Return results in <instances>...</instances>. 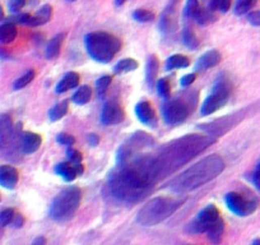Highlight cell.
<instances>
[{
    "instance_id": "6da1fadb",
    "label": "cell",
    "mask_w": 260,
    "mask_h": 245,
    "mask_svg": "<svg viewBox=\"0 0 260 245\" xmlns=\"http://www.w3.org/2000/svg\"><path fill=\"white\" fill-rule=\"evenodd\" d=\"M159 181L152 155L133 156L119 162L118 169L114 170L109 179V188L116 200L132 205L147 197Z\"/></svg>"
},
{
    "instance_id": "7a4b0ae2",
    "label": "cell",
    "mask_w": 260,
    "mask_h": 245,
    "mask_svg": "<svg viewBox=\"0 0 260 245\" xmlns=\"http://www.w3.org/2000/svg\"><path fill=\"white\" fill-rule=\"evenodd\" d=\"M213 142L215 138L210 134H189L167 143L160 150L159 154L153 156L159 180L177 171L180 167L205 151Z\"/></svg>"
},
{
    "instance_id": "3957f363",
    "label": "cell",
    "mask_w": 260,
    "mask_h": 245,
    "mask_svg": "<svg viewBox=\"0 0 260 245\" xmlns=\"http://www.w3.org/2000/svg\"><path fill=\"white\" fill-rule=\"evenodd\" d=\"M223 170L225 161L217 155H211L177 175L167 188L175 193H188L212 181Z\"/></svg>"
},
{
    "instance_id": "277c9868",
    "label": "cell",
    "mask_w": 260,
    "mask_h": 245,
    "mask_svg": "<svg viewBox=\"0 0 260 245\" xmlns=\"http://www.w3.org/2000/svg\"><path fill=\"white\" fill-rule=\"evenodd\" d=\"M186 198L157 197L145 203L137 216L138 224L142 226H155L174 215L184 203Z\"/></svg>"
},
{
    "instance_id": "5b68a950",
    "label": "cell",
    "mask_w": 260,
    "mask_h": 245,
    "mask_svg": "<svg viewBox=\"0 0 260 245\" xmlns=\"http://www.w3.org/2000/svg\"><path fill=\"white\" fill-rule=\"evenodd\" d=\"M84 43L89 57L102 64L111 62L121 48V41L113 33L103 31L88 33L84 38Z\"/></svg>"
},
{
    "instance_id": "8992f818",
    "label": "cell",
    "mask_w": 260,
    "mask_h": 245,
    "mask_svg": "<svg viewBox=\"0 0 260 245\" xmlns=\"http://www.w3.org/2000/svg\"><path fill=\"white\" fill-rule=\"evenodd\" d=\"M82 202V190L78 186H67L54 198L50 206V217L65 222L75 215Z\"/></svg>"
},
{
    "instance_id": "52a82bcc",
    "label": "cell",
    "mask_w": 260,
    "mask_h": 245,
    "mask_svg": "<svg viewBox=\"0 0 260 245\" xmlns=\"http://www.w3.org/2000/svg\"><path fill=\"white\" fill-rule=\"evenodd\" d=\"M231 91H232V87H231V83L227 79V77L221 76L216 81L215 86H213L212 93L204 100L200 109V115L208 116L218 111L220 109H222L228 101V99H230Z\"/></svg>"
},
{
    "instance_id": "ba28073f",
    "label": "cell",
    "mask_w": 260,
    "mask_h": 245,
    "mask_svg": "<svg viewBox=\"0 0 260 245\" xmlns=\"http://www.w3.org/2000/svg\"><path fill=\"white\" fill-rule=\"evenodd\" d=\"M226 206L232 213L240 217H246L254 213L257 208V200L239 191H230L225 198Z\"/></svg>"
},
{
    "instance_id": "9c48e42d",
    "label": "cell",
    "mask_w": 260,
    "mask_h": 245,
    "mask_svg": "<svg viewBox=\"0 0 260 245\" xmlns=\"http://www.w3.org/2000/svg\"><path fill=\"white\" fill-rule=\"evenodd\" d=\"M190 114V105L184 99H174L164 104L162 115L166 124L179 125L183 124Z\"/></svg>"
},
{
    "instance_id": "30bf717a",
    "label": "cell",
    "mask_w": 260,
    "mask_h": 245,
    "mask_svg": "<svg viewBox=\"0 0 260 245\" xmlns=\"http://www.w3.org/2000/svg\"><path fill=\"white\" fill-rule=\"evenodd\" d=\"M220 210H218L215 205L206 206L205 208H203V210L198 213L195 220L188 225L186 231L190 232V234H201V232H206L218 221V220H220Z\"/></svg>"
},
{
    "instance_id": "8fae6325",
    "label": "cell",
    "mask_w": 260,
    "mask_h": 245,
    "mask_svg": "<svg viewBox=\"0 0 260 245\" xmlns=\"http://www.w3.org/2000/svg\"><path fill=\"white\" fill-rule=\"evenodd\" d=\"M152 144L153 138L150 135H148L145 132H137L120 147L118 155L119 162L126 161L130 157L135 156L138 151L145 149V147H149Z\"/></svg>"
},
{
    "instance_id": "7c38bea8",
    "label": "cell",
    "mask_w": 260,
    "mask_h": 245,
    "mask_svg": "<svg viewBox=\"0 0 260 245\" xmlns=\"http://www.w3.org/2000/svg\"><path fill=\"white\" fill-rule=\"evenodd\" d=\"M250 111L249 109H245V110L241 111H237L236 114H233V115L230 116H225V118L220 119V120H216L213 123L208 125H200V129L205 130L206 133L210 135H221V134H225L227 133L231 128H233L235 125H237L245 116L247 115V113Z\"/></svg>"
},
{
    "instance_id": "4fadbf2b",
    "label": "cell",
    "mask_w": 260,
    "mask_h": 245,
    "mask_svg": "<svg viewBox=\"0 0 260 245\" xmlns=\"http://www.w3.org/2000/svg\"><path fill=\"white\" fill-rule=\"evenodd\" d=\"M19 139L13 127V121L9 115H0V152H6L11 150Z\"/></svg>"
},
{
    "instance_id": "5bb4252c",
    "label": "cell",
    "mask_w": 260,
    "mask_h": 245,
    "mask_svg": "<svg viewBox=\"0 0 260 245\" xmlns=\"http://www.w3.org/2000/svg\"><path fill=\"white\" fill-rule=\"evenodd\" d=\"M184 16L186 18L194 19L199 24H206L213 22V19H215L213 12L211 9H204L199 0H188L186 2Z\"/></svg>"
},
{
    "instance_id": "9a60e30c",
    "label": "cell",
    "mask_w": 260,
    "mask_h": 245,
    "mask_svg": "<svg viewBox=\"0 0 260 245\" xmlns=\"http://www.w3.org/2000/svg\"><path fill=\"white\" fill-rule=\"evenodd\" d=\"M123 108L116 101H108L101 113V121L105 125H116L124 120Z\"/></svg>"
},
{
    "instance_id": "2e32d148",
    "label": "cell",
    "mask_w": 260,
    "mask_h": 245,
    "mask_svg": "<svg viewBox=\"0 0 260 245\" xmlns=\"http://www.w3.org/2000/svg\"><path fill=\"white\" fill-rule=\"evenodd\" d=\"M84 167L82 164H73V162H60L55 166V173L62 176L65 181H73L75 178L82 175Z\"/></svg>"
},
{
    "instance_id": "e0dca14e",
    "label": "cell",
    "mask_w": 260,
    "mask_h": 245,
    "mask_svg": "<svg viewBox=\"0 0 260 245\" xmlns=\"http://www.w3.org/2000/svg\"><path fill=\"white\" fill-rule=\"evenodd\" d=\"M135 115L139 119L140 123L148 127H154L157 123V115H155L154 108L148 101H140L135 106Z\"/></svg>"
},
{
    "instance_id": "ac0fdd59",
    "label": "cell",
    "mask_w": 260,
    "mask_h": 245,
    "mask_svg": "<svg viewBox=\"0 0 260 245\" xmlns=\"http://www.w3.org/2000/svg\"><path fill=\"white\" fill-rule=\"evenodd\" d=\"M19 174L16 167L11 165H2L0 166V185L7 189H14L18 184Z\"/></svg>"
},
{
    "instance_id": "d6986e66",
    "label": "cell",
    "mask_w": 260,
    "mask_h": 245,
    "mask_svg": "<svg viewBox=\"0 0 260 245\" xmlns=\"http://www.w3.org/2000/svg\"><path fill=\"white\" fill-rule=\"evenodd\" d=\"M221 59H222V55L220 54L218 50H210L199 58L195 65V72H204V70L211 69L220 64Z\"/></svg>"
},
{
    "instance_id": "ffe728a7",
    "label": "cell",
    "mask_w": 260,
    "mask_h": 245,
    "mask_svg": "<svg viewBox=\"0 0 260 245\" xmlns=\"http://www.w3.org/2000/svg\"><path fill=\"white\" fill-rule=\"evenodd\" d=\"M41 143H42V138H41V135L36 134V133H32V132H26L23 135H22V140H21L22 152L26 155L35 154V152L40 149Z\"/></svg>"
},
{
    "instance_id": "44dd1931",
    "label": "cell",
    "mask_w": 260,
    "mask_h": 245,
    "mask_svg": "<svg viewBox=\"0 0 260 245\" xmlns=\"http://www.w3.org/2000/svg\"><path fill=\"white\" fill-rule=\"evenodd\" d=\"M51 16H53V7L50 4H45L35 14H30L26 24L31 26V27H38V26L47 23L51 19Z\"/></svg>"
},
{
    "instance_id": "7402d4cb",
    "label": "cell",
    "mask_w": 260,
    "mask_h": 245,
    "mask_svg": "<svg viewBox=\"0 0 260 245\" xmlns=\"http://www.w3.org/2000/svg\"><path fill=\"white\" fill-rule=\"evenodd\" d=\"M79 82H81L79 74H77V73L74 72H69L60 79L59 83L57 84L55 92H57V93H64V92L69 91V89L75 88V87L79 84Z\"/></svg>"
},
{
    "instance_id": "603a6c76",
    "label": "cell",
    "mask_w": 260,
    "mask_h": 245,
    "mask_svg": "<svg viewBox=\"0 0 260 245\" xmlns=\"http://www.w3.org/2000/svg\"><path fill=\"white\" fill-rule=\"evenodd\" d=\"M64 38H65L64 33H59V35H57L55 37H53L50 41H48V45L47 47H46V58H47V59L53 60V59H57V58L59 57L60 48H62Z\"/></svg>"
},
{
    "instance_id": "cb8c5ba5",
    "label": "cell",
    "mask_w": 260,
    "mask_h": 245,
    "mask_svg": "<svg viewBox=\"0 0 260 245\" xmlns=\"http://www.w3.org/2000/svg\"><path fill=\"white\" fill-rule=\"evenodd\" d=\"M159 69H160L159 58L155 57V55H150V57L148 58L147 72H145L147 83L149 87L154 86L155 78H157V76H159Z\"/></svg>"
},
{
    "instance_id": "d4e9b609",
    "label": "cell",
    "mask_w": 260,
    "mask_h": 245,
    "mask_svg": "<svg viewBox=\"0 0 260 245\" xmlns=\"http://www.w3.org/2000/svg\"><path fill=\"white\" fill-rule=\"evenodd\" d=\"M17 31L16 24L11 23H3L0 24V43H11L16 40L17 37Z\"/></svg>"
},
{
    "instance_id": "484cf974",
    "label": "cell",
    "mask_w": 260,
    "mask_h": 245,
    "mask_svg": "<svg viewBox=\"0 0 260 245\" xmlns=\"http://www.w3.org/2000/svg\"><path fill=\"white\" fill-rule=\"evenodd\" d=\"M190 65V60L189 58H186L185 55H180L175 54L172 57H170L169 59L166 60V70H174V69H184V68H188Z\"/></svg>"
},
{
    "instance_id": "4316f807",
    "label": "cell",
    "mask_w": 260,
    "mask_h": 245,
    "mask_svg": "<svg viewBox=\"0 0 260 245\" xmlns=\"http://www.w3.org/2000/svg\"><path fill=\"white\" fill-rule=\"evenodd\" d=\"M92 96V88L89 86H81L73 94L72 100L77 105H86Z\"/></svg>"
},
{
    "instance_id": "83f0119b",
    "label": "cell",
    "mask_w": 260,
    "mask_h": 245,
    "mask_svg": "<svg viewBox=\"0 0 260 245\" xmlns=\"http://www.w3.org/2000/svg\"><path fill=\"white\" fill-rule=\"evenodd\" d=\"M68 109H69V101H62V103L57 104V105L53 106V108L50 109V111H48V118H50L51 121L59 120V119L64 118V116L67 115Z\"/></svg>"
},
{
    "instance_id": "f1b7e54d",
    "label": "cell",
    "mask_w": 260,
    "mask_h": 245,
    "mask_svg": "<svg viewBox=\"0 0 260 245\" xmlns=\"http://www.w3.org/2000/svg\"><path fill=\"white\" fill-rule=\"evenodd\" d=\"M223 232H225V222H223L222 218H220V220L206 231V234H208V237H210L211 241L217 244V242H220L221 240H222Z\"/></svg>"
},
{
    "instance_id": "f546056e",
    "label": "cell",
    "mask_w": 260,
    "mask_h": 245,
    "mask_svg": "<svg viewBox=\"0 0 260 245\" xmlns=\"http://www.w3.org/2000/svg\"><path fill=\"white\" fill-rule=\"evenodd\" d=\"M138 69L137 60L128 58V59H123L114 67V72L115 73H128L133 72V70Z\"/></svg>"
},
{
    "instance_id": "4dcf8cb0",
    "label": "cell",
    "mask_w": 260,
    "mask_h": 245,
    "mask_svg": "<svg viewBox=\"0 0 260 245\" xmlns=\"http://www.w3.org/2000/svg\"><path fill=\"white\" fill-rule=\"evenodd\" d=\"M183 42L184 45L188 48H191V50H195L199 46V38L196 37L195 32L190 28H184L183 31Z\"/></svg>"
},
{
    "instance_id": "1f68e13d",
    "label": "cell",
    "mask_w": 260,
    "mask_h": 245,
    "mask_svg": "<svg viewBox=\"0 0 260 245\" xmlns=\"http://www.w3.org/2000/svg\"><path fill=\"white\" fill-rule=\"evenodd\" d=\"M35 76H36V72H35V70H33V69L27 70V72L24 73V74L21 77V78H18L16 82H14L13 88L16 89V91H17V89L24 88V87L28 86V84H30L31 82L33 81V78H35Z\"/></svg>"
},
{
    "instance_id": "d6a6232c",
    "label": "cell",
    "mask_w": 260,
    "mask_h": 245,
    "mask_svg": "<svg viewBox=\"0 0 260 245\" xmlns=\"http://www.w3.org/2000/svg\"><path fill=\"white\" fill-rule=\"evenodd\" d=\"M256 2L257 0H237L236 6H235V13L237 16L246 14L256 4Z\"/></svg>"
},
{
    "instance_id": "836d02e7",
    "label": "cell",
    "mask_w": 260,
    "mask_h": 245,
    "mask_svg": "<svg viewBox=\"0 0 260 245\" xmlns=\"http://www.w3.org/2000/svg\"><path fill=\"white\" fill-rule=\"evenodd\" d=\"M111 81H113V77H110V76H103V77H101V78L97 79L96 88H97V93H98L99 97L105 96V93L108 92L109 87H110Z\"/></svg>"
},
{
    "instance_id": "e575fe53",
    "label": "cell",
    "mask_w": 260,
    "mask_h": 245,
    "mask_svg": "<svg viewBox=\"0 0 260 245\" xmlns=\"http://www.w3.org/2000/svg\"><path fill=\"white\" fill-rule=\"evenodd\" d=\"M231 7V0H211L210 6H208V9H211L212 12H222V13H226V12L230 9Z\"/></svg>"
},
{
    "instance_id": "d590c367",
    "label": "cell",
    "mask_w": 260,
    "mask_h": 245,
    "mask_svg": "<svg viewBox=\"0 0 260 245\" xmlns=\"http://www.w3.org/2000/svg\"><path fill=\"white\" fill-rule=\"evenodd\" d=\"M133 18L138 22H142V23H147V22H152L155 18L154 13L147 9H138L133 13Z\"/></svg>"
},
{
    "instance_id": "8d00e7d4",
    "label": "cell",
    "mask_w": 260,
    "mask_h": 245,
    "mask_svg": "<svg viewBox=\"0 0 260 245\" xmlns=\"http://www.w3.org/2000/svg\"><path fill=\"white\" fill-rule=\"evenodd\" d=\"M157 92L164 99H169L171 96V84L166 78H161L157 82Z\"/></svg>"
},
{
    "instance_id": "74e56055",
    "label": "cell",
    "mask_w": 260,
    "mask_h": 245,
    "mask_svg": "<svg viewBox=\"0 0 260 245\" xmlns=\"http://www.w3.org/2000/svg\"><path fill=\"white\" fill-rule=\"evenodd\" d=\"M16 216L13 208H6L0 212V226H7V225L13 222V218Z\"/></svg>"
},
{
    "instance_id": "f35d334b",
    "label": "cell",
    "mask_w": 260,
    "mask_h": 245,
    "mask_svg": "<svg viewBox=\"0 0 260 245\" xmlns=\"http://www.w3.org/2000/svg\"><path fill=\"white\" fill-rule=\"evenodd\" d=\"M67 157L70 162L73 164H82V160H83V156L79 151L74 149H69L67 152Z\"/></svg>"
},
{
    "instance_id": "ab89813d",
    "label": "cell",
    "mask_w": 260,
    "mask_h": 245,
    "mask_svg": "<svg viewBox=\"0 0 260 245\" xmlns=\"http://www.w3.org/2000/svg\"><path fill=\"white\" fill-rule=\"evenodd\" d=\"M57 140L63 145H73L75 143V138L68 133H60L57 137Z\"/></svg>"
},
{
    "instance_id": "60d3db41",
    "label": "cell",
    "mask_w": 260,
    "mask_h": 245,
    "mask_svg": "<svg viewBox=\"0 0 260 245\" xmlns=\"http://www.w3.org/2000/svg\"><path fill=\"white\" fill-rule=\"evenodd\" d=\"M26 3H27V0H11L8 6L9 11H11L12 13H17V12H19L24 6H26Z\"/></svg>"
},
{
    "instance_id": "b9f144b4",
    "label": "cell",
    "mask_w": 260,
    "mask_h": 245,
    "mask_svg": "<svg viewBox=\"0 0 260 245\" xmlns=\"http://www.w3.org/2000/svg\"><path fill=\"white\" fill-rule=\"evenodd\" d=\"M195 79H196V74H195V73L185 74V76L181 77V79H180V86H181V87L191 86V83H193V82L195 81Z\"/></svg>"
},
{
    "instance_id": "7bdbcfd3",
    "label": "cell",
    "mask_w": 260,
    "mask_h": 245,
    "mask_svg": "<svg viewBox=\"0 0 260 245\" xmlns=\"http://www.w3.org/2000/svg\"><path fill=\"white\" fill-rule=\"evenodd\" d=\"M247 21H249V23L252 24V26L260 27V11L251 12V13L247 14Z\"/></svg>"
},
{
    "instance_id": "ee69618b",
    "label": "cell",
    "mask_w": 260,
    "mask_h": 245,
    "mask_svg": "<svg viewBox=\"0 0 260 245\" xmlns=\"http://www.w3.org/2000/svg\"><path fill=\"white\" fill-rule=\"evenodd\" d=\"M252 184H254L257 190H260V161L257 162L254 173H252Z\"/></svg>"
},
{
    "instance_id": "f6af8a7d",
    "label": "cell",
    "mask_w": 260,
    "mask_h": 245,
    "mask_svg": "<svg viewBox=\"0 0 260 245\" xmlns=\"http://www.w3.org/2000/svg\"><path fill=\"white\" fill-rule=\"evenodd\" d=\"M12 224H13V226L14 227H17V229H19V227H22L23 226V224H24V217L22 215H17L16 213V216H14V218H13V222H12Z\"/></svg>"
},
{
    "instance_id": "bcb514c9",
    "label": "cell",
    "mask_w": 260,
    "mask_h": 245,
    "mask_svg": "<svg viewBox=\"0 0 260 245\" xmlns=\"http://www.w3.org/2000/svg\"><path fill=\"white\" fill-rule=\"evenodd\" d=\"M88 142L91 145H97V143L99 142V137L94 134V133H92V134H89L88 137Z\"/></svg>"
},
{
    "instance_id": "7dc6e473",
    "label": "cell",
    "mask_w": 260,
    "mask_h": 245,
    "mask_svg": "<svg viewBox=\"0 0 260 245\" xmlns=\"http://www.w3.org/2000/svg\"><path fill=\"white\" fill-rule=\"evenodd\" d=\"M33 244H46L45 237H37L36 240H33Z\"/></svg>"
},
{
    "instance_id": "c3c4849f",
    "label": "cell",
    "mask_w": 260,
    "mask_h": 245,
    "mask_svg": "<svg viewBox=\"0 0 260 245\" xmlns=\"http://www.w3.org/2000/svg\"><path fill=\"white\" fill-rule=\"evenodd\" d=\"M126 0H115V6L116 7H120V6H123L124 3H125Z\"/></svg>"
},
{
    "instance_id": "681fc988",
    "label": "cell",
    "mask_w": 260,
    "mask_h": 245,
    "mask_svg": "<svg viewBox=\"0 0 260 245\" xmlns=\"http://www.w3.org/2000/svg\"><path fill=\"white\" fill-rule=\"evenodd\" d=\"M4 18V11H3V7L0 6V21Z\"/></svg>"
},
{
    "instance_id": "f907efd6",
    "label": "cell",
    "mask_w": 260,
    "mask_h": 245,
    "mask_svg": "<svg viewBox=\"0 0 260 245\" xmlns=\"http://www.w3.org/2000/svg\"><path fill=\"white\" fill-rule=\"evenodd\" d=\"M252 244H260V239L254 240V241H252Z\"/></svg>"
},
{
    "instance_id": "816d5d0a",
    "label": "cell",
    "mask_w": 260,
    "mask_h": 245,
    "mask_svg": "<svg viewBox=\"0 0 260 245\" xmlns=\"http://www.w3.org/2000/svg\"><path fill=\"white\" fill-rule=\"evenodd\" d=\"M68 2H75V0H68Z\"/></svg>"
},
{
    "instance_id": "f5cc1de1",
    "label": "cell",
    "mask_w": 260,
    "mask_h": 245,
    "mask_svg": "<svg viewBox=\"0 0 260 245\" xmlns=\"http://www.w3.org/2000/svg\"><path fill=\"white\" fill-rule=\"evenodd\" d=\"M0 202H2V197H0Z\"/></svg>"
}]
</instances>
